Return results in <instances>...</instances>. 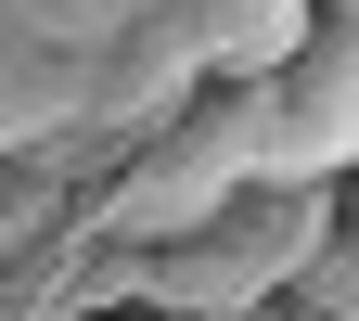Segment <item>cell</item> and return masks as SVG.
<instances>
[{
	"label": "cell",
	"mask_w": 359,
	"mask_h": 321,
	"mask_svg": "<svg viewBox=\"0 0 359 321\" xmlns=\"http://www.w3.org/2000/svg\"><path fill=\"white\" fill-rule=\"evenodd\" d=\"M180 39L205 77H269V65H295L308 0H180Z\"/></svg>",
	"instance_id": "obj_2"
},
{
	"label": "cell",
	"mask_w": 359,
	"mask_h": 321,
	"mask_svg": "<svg viewBox=\"0 0 359 321\" xmlns=\"http://www.w3.org/2000/svg\"><path fill=\"white\" fill-rule=\"evenodd\" d=\"M334 232V180H244V193H218L205 218H180V232H142V244H103L90 232L77 283L90 308H167V321H244L295 283V257Z\"/></svg>",
	"instance_id": "obj_1"
}]
</instances>
